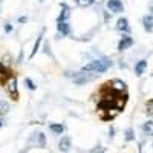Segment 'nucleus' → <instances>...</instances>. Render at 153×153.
I'll return each instance as SVG.
<instances>
[{
    "label": "nucleus",
    "mask_w": 153,
    "mask_h": 153,
    "mask_svg": "<svg viewBox=\"0 0 153 153\" xmlns=\"http://www.w3.org/2000/svg\"><path fill=\"white\" fill-rule=\"evenodd\" d=\"M113 65V61L109 57H101V58H95L92 61L86 63L84 66H81V72H92V74H104L106 71H109Z\"/></svg>",
    "instance_id": "f257e3e1"
},
{
    "label": "nucleus",
    "mask_w": 153,
    "mask_h": 153,
    "mask_svg": "<svg viewBox=\"0 0 153 153\" xmlns=\"http://www.w3.org/2000/svg\"><path fill=\"white\" fill-rule=\"evenodd\" d=\"M6 86V91H8V95L14 100V101H17L19 100V87H17V78L16 76H9V78L6 80V83H5Z\"/></svg>",
    "instance_id": "f03ea898"
},
{
    "label": "nucleus",
    "mask_w": 153,
    "mask_h": 153,
    "mask_svg": "<svg viewBox=\"0 0 153 153\" xmlns=\"http://www.w3.org/2000/svg\"><path fill=\"white\" fill-rule=\"evenodd\" d=\"M92 72H75L74 74V76H72V80H74V83L76 84V86H81V84H84V83H87V81H91V80H94V75H91Z\"/></svg>",
    "instance_id": "7ed1b4c3"
},
{
    "label": "nucleus",
    "mask_w": 153,
    "mask_h": 153,
    "mask_svg": "<svg viewBox=\"0 0 153 153\" xmlns=\"http://www.w3.org/2000/svg\"><path fill=\"white\" fill-rule=\"evenodd\" d=\"M29 146L32 147H45L46 146V138H45V133H35L32 135V138L29 139Z\"/></svg>",
    "instance_id": "20e7f679"
},
{
    "label": "nucleus",
    "mask_w": 153,
    "mask_h": 153,
    "mask_svg": "<svg viewBox=\"0 0 153 153\" xmlns=\"http://www.w3.org/2000/svg\"><path fill=\"white\" fill-rule=\"evenodd\" d=\"M69 34H71V25H69V22L57 23V38H60V37H68Z\"/></svg>",
    "instance_id": "39448f33"
},
{
    "label": "nucleus",
    "mask_w": 153,
    "mask_h": 153,
    "mask_svg": "<svg viewBox=\"0 0 153 153\" xmlns=\"http://www.w3.org/2000/svg\"><path fill=\"white\" fill-rule=\"evenodd\" d=\"M132 46H133V38H132L130 35L124 34V35L121 37L120 43H118V51H120V52H123V51L129 49V48H132Z\"/></svg>",
    "instance_id": "423d86ee"
},
{
    "label": "nucleus",
    "mask_w": 153,
    "mask_h": 153,
    "mask_svg": "<svg viewBox=\"0 0 153 153\" xmlns=\"http://www.w3.org/2000/svg\"><path fill=\"white\" fill-rule=\"evenodd\" d=\"M107 8L113 14H120V12L124 11V5L121 0H107Z\"/></svg>",
    "instance_id": "0eeeda50"
},
{
    "label": "nucleus",
    "mask_w": 153,
    "mask_h": 153,
    "mask_svg": "<svg viewBox=\"0 0 153 153\" xmlns=\"http://www.w3.org/2000/svg\"><path fill=\"white\" fill-rule=\"evenodd\" d=\"M61 6V12L58 14L57 17V23H61V22H68L69 17H71V11H69V6L66 3H60Z\"/></svg>",
    "instance_id": "6e6552de"
},
{
    "label": "nucleus",
    "mask_w": 153,
    "mask_h": 153,
    "mask_svg": "<svg viewBox=\"0 0 153 153\" xmlns=\"http://www.w3.org/2000/svg\"><path fill=\"white\" fill-rule=\"evenodd\" d=\"M58 149L61 150V152H69L71 150V138L69 136H61V139H60V143H58Z\"/></svg>",
    "instance_id": "1a4fd4ad"
},
{
    "label": "nucleus",
    "mask_w": 153,
    "mask_h": 153,
    "mask_svg": "<svg viewBox=\"0 0 153 153\" xmlns=\"http://www.w3.org/2000/svg\"><path fill=\"white\" fill-rule=\"evenodd\" d=\"M45 31H46V29H43V31H42V34L37 37V40H35V43H34V48H32V52H31L29 58H34V57H35V54L38 52V49H40V45H42V42H43V35H45Z\"/></svg>",
    "instance_id": "9d476101"
},
{
    "label": "nucleus",
    "mask_w": 153,
    "mask_h": 153,
    "mask_svg": "<svg viewBox=\"0 0 153 153\" xmlns=\"http://www.w3.org/2000/svg\"><path fill=\"white\" fill-rule=\"evenodd\" d=\"M117 29L118 31H123V32H129L130 31V26H129V20H127L126 17L120 19L117 22Z\"/></svg>",
    "instance_id": "9b49d317"
},
{
    "label": "nucleus",
    "mask_w": 153,
    "mask_h": 153,
    "mask_svg": "<svg viewBox=\"0 0 153 153\" xmlns=\"http://www.w3.org/2000/svg\"><path fill=\"white\" fill-rule=\"evenodd\" d=\"M143 26L147 32H153V16H144L143 17Z\"/></svg>",
    "instance_id": "f8f14e48"
},
{
    "label": "nucleus",
    "mask_w": 153,
    "mask_h": 153,
    "mask_svg": "<svg viewBox=\"0 0 153 153\" xmlns=\"http://www.w3.org/2000/svg\"><path fill=\"white\" fill-rule=\"evenodd\" d=\"M146 69H147V61L146 60H139L135 65V74L136 75H143Z\"/></svg>",
    "instance_id": "ddd939ff"
},
{
    "label": "nucleus",
    "mask_w": 153,
    "mask_h": 153,
    "mask_svg": "<svg viewBox=\"0 0 153 153\" xmlns=\"http://www.w3.org/2000/svg\"><path fill=\"white\" fill-rule=\"evenodd\" d=\"M49 130L52 133H55V135H61L63 132H65V127H63V124L52 123V124H49Z\"/></svg>",
    "instance_id": "4468645a"
},
{
    "label": "nucleus",
    "mask_w": 153,
    "mask_h": 153,
    "mask_svg": "<svg viewBox=\"0 0 153 153\" xmlns=\"http://www.w3.org/2000/svg\"><path fill=\"white\" fill-rule=\"evenodd\" d=\"M110 86L115 89V91H126V83L124 81H121V80H113L112 83H110Z\"/></svg>",
    "instance_id": "2eb2a0df"
},
{
    "label": "nucleus",
    "mask_w": 153,
    "mask_h": 153,
    "mask_svg": "<svg viewBox=\"0 0 153 153\" xmlns=\"http://www.w3.org/2000/svg\"><path fill=\"white\" fill-rule=\"evenodd\" d=\"M74 2L80 8H89V6H92L95 3V0H74Z\"/></svg>",
    "instance_id": "dca6fc26"
},
{
    "label": "nucleus",
    "mask_w": 153,
    "mask_h": 153,
    "mask_svg": "<svg viewBox=\"0 0 153 153\" xmlns=\"http://www.w3.org/2000/svg\"><path fill=\"white\" fill-rule=\"evenodd\" d=\"M9 112V104L6 103V101H0V117H3V115H6Z\"/></svg>",
    "instance_id": "f3484780"
},
{
    "label": "nucleus",
    "mask_w": 153,
    "mask_h": 153,
    "mask_svg": "<svg viewBox=\"0 0 153 153\" xmlns=\"http://www.w3.org/2000/svg\"><path fill=\"white\" fill-rule=\"evenodd\" d=\"M0 75H3V76H12V74H11V71H9V68H6L2 61H0Z\"/></svg>",
    "instance_id": "a211bd4d"
},
{
    "label": "nucleus",
    "mask_w": 153,
    "mask_h": 153,
    "mask_svg": "<svg viewBox=\"0 0 153 153\" xmlns=\"http://www.w3.org/2000/svg\"><path fill=\"white\" fill-rule=\"evenodd\" d=\"M25 84H26V87L29 89V91H35V89H37V84L34 83L32 78H29V76H26V78H25Z\"/></svg>",
    "instance_id": "6ab92c4d"
},
{
    "label": "nucleus",
    "mask_w": 153,
    "mask_h": 153,
    "mask_svg": "<svg viewBox=\"0 0 153 153\" xmlns=\"http://www.w3.org/2000/svg\"><path fill=\"white\" fill-rule=\"evenodd\" d=\"M143 130L147 133V135H153V121H149L143 126Z\"/></svg>",
    "instance_id": "aec40b11"
},
{
    "label": "nucleus",
    "mask_w": 153,
    "mask_h": 153,
    "mask_svg": "<svg viewBox=\"0 0 153 153\" xmlns=\"http://www.w3.org/2000/svg\"><path fill=\"white\" fill-rule=\"evenodd\" d=\"M146 112L149 115H153V100L147 101V104H146Z\"/></svg>",
    "instance_id": "412c9836"
},
{
    "label": "nucleus",
    "mask_w": 153,
    "mask_h": 153,
    "mask_svg": "<svg viewBox=\"0 0 153 153\" xmlns=\"http://www.w3.org/2000/svg\"><path fill=\"white\" fill-rule=\"evenodd\" d=\"M135 136H133V130L132 129H127L126 130V141H132Z\"/></svg>",
    "instance_id": "4be33fe9"
},
{
    "label": "nucleus",
    "mask_w": 153,
    "mask_h": 153,
    "mask_svg": "<svg viewBox=\"0 0 153 153\" xmlns=\"http://www.w3.org/2000/svg\"><path fill=\"white\" fill-rule=\"evenodd\" d=\"M3 29H5V32H6V34H11L12 31H14V26H12L11 23H5V26H3Z\"/></svg>",
    "instance_id": "5701e85b"
},
{
    "label": "nucleus",
    "mask_w": 153,
    "mask_h": 153,
    "mask_svg": "<svg viewBox=\"0 0 153 153\" xmlns=\"http://www.w3.org/2000/svg\"><path fill=\"white\" fill-rule=\"evenodd\" d=\"M104 152H106V149H104V147H101V146H97L95 149L91 150V153H104Z\"/></svg>",
    "instance_id": "b1692460"
},
{
    "label": "nucleus",
    "mask_w": 153,
    "mask_h": 153,
    "mask_svg": "<svg viewBox=\"0 0 153 153\" xmlns=\"http://www.w3.org/2000/svg\"><path fill=\"white\" fill-rule=\"evenodd\" d=\"M26 22H28V17H26V16L19 17V23H26Z\"/></svg>",
    "instance_id": "393cba45"
},
{
    "label": "nucleus",
    "mask_w": 153,
    "mask_h": 153,
    "mask_svg": "<svg viewBox=\"0 0 153 153\" xmlns=\"http://www.w3.org/2000/svg\"><path fill=\"white\" fill-rule=\"evenodd\" d=\"M150 12H152L150 16H153V2H152V5H150Z\"/></svg>",
    "instance_id": "a878e982"
},
{
    "label": "nucleus",
    "mask_w": 153,
    "mask_h": 153,
    "mask_svg": "<svg viewBox=\"0 0 153 153\" xmlns=\"http://www.w3.org/2000/svg\"><path fill=\"white\" fill-rule=\"evenodd\" d=\"M2 126H3V121H2V120H0V127H2Z\"/></svg>",
    "instance_id": "bb28decb"
},
{
    "label": "nucleus",
    "mask_w": 153,
    "mask_h": 153,
    "mask_svg": "<svg viewBox=\"0 0 153 153\" xmlns=\"http://www.w3.org/2000/svg\"><path fill=\"white\" fill-rule=\"evenodd\" d=\"M38 2H45V0H38Z\"/></svg>",
    "instance_id": "cd10ccee"
}]
</instances>
